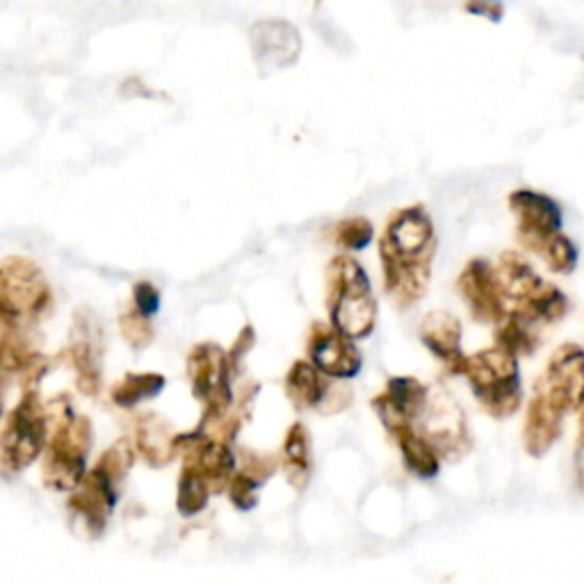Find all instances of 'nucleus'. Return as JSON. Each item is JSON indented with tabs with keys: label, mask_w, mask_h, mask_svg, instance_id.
<instances>
[{
	"label": "nucleus",
	"mask_w": 584,
	"mask_h": 584,
	"mask_svg": "<svg viewBox=\"0 0 584 584\" xmlns=\"http://www.w3.org/2000/svg\"><path fill=\"white\" fill-rule=\"evenodd\" d=\"M386 293L395 306L409 308L427 290L436 254L434 224L425 206H409L390 215L379 240Z\"/></svg>",
	"instance_id": "nucleus-1"
},
{
	"label": "nucleus",
	"mask_w": 584,
	"mask_h": 584,
	"mask_svg": "<svg viewBox=\"0 0 584 584\" xmlns=\"http://www.w3.org/2000/svg\"><path fill=\"white\" fill-rule=\"evenodd\" d=\"M47 412L53 427L47 443V457H43V482L56 491H76L87 475L92 425L73 414L67 395L53 399Z\"/></svg>",
	"instance_id": "nucleus-2"
},
{
	"label": "nucleus",
	"mask_w": 584,
	"mask_h": 584,
	"mask_svg": "<svg viewBox=\"0 0 584 584\" xmlns=\"http://www.w3.org/2000/svg\"><path fill=\"white\" fill-rule=\"evenodd\" d=\"M327 306L331 327L345 338L358 340L373 334L377 301L366 269L352 256H336L327 267Z\"/></svg>",
	"instance_id": "nucleus-3"
},
{
	"label": "nucleus",
	"mask_w": 584,
	"mask_h": 584,
	"mask_svg": "<svg viewBox=\"0 0 584 584\" xmlns=\"http://www.w3.org/2000/svg\"><path fill=\"white\" fill-rule=\"evenodd\" d=\"M462 375L468 379L473 395L488 416L505 420L521 409L523 386L518 358L505 349L493 345L466 356Z\"/></svg>",
	"instance_id": "nucleus-4"
},
{
	"label": "nucleus",
	"mask_w": 584,
	"mask_h": 584,
	"mask_svg": "<svg viewBox=\"0 0 584 584\" xmlns=\"http://www.w3.org/2000/svg\"><path fill=\"white\" fill-rule=\"evenodd\" d=\"M53 304L51 286L26 256H10L0 265V318L26 329L47 316Z\"/></svg>",
	"instance_id": "nucleus-5"
},
{
	"label": "nucleus",
	"mask_w": 584,
	"mask_h": 584,
	"mask_svg": "<svg viewBox=\"0 0 584 584\" xmlns=\"http://www.w3.org/2000/svg\"><path fill=\"white\" fill-rule=\"evenodd\" d=\"M49 443V412L39 393L26 390L17 407L10 412L0 434V466L10 477L28 468Z\"/></svg>",
	"instance_id": "nucleus-6"
},
{
	"label": "nucleus",
	"mask_w": 584,
	"mask_h": 584,
	"mask_svg": "<svg viewBox=\"0 0 584 584\" xmlns=\"http://www.w3.org/2000/svg\"><path fill=\"white\" fill-rule=\"evenodd\" d=\"M231 375L234 373L229 366V354L221 352L212 343L197 345L188 354V377L192 384V393L204 404L199 429H208L231 416Z\"/></svg>",
	"instance_id": "nucleus-7"
},
{
	"label": "nucleus",
	"mask_w": 584,
	"mask_h": 584,
	"mask_svg": "<svg viewBox=\"0 0 584 584\" xmlns=\"http://www.w3.org/2000/svg\"><path fill=\"white\" fill-rule=\"evenodd\" d=\"M416 432L434 447L438 457L459 459L471 451L468 423L459 404L441 388H429Z\"/></svg>",
	"instance_id": "nucleus-8"
},
{
	"label": "nucleus",
	"mask_w": 584,
	"mask_h": 584,
	"mask_svg": "<svg viewBox=\"0 0 584 584\" xmlns=\"http://www.w3.org/2000/svg\"><path fill=\"white\" fill-rule=\"evenodd\" d=\"M532 393L564 416L577 412L584 402V349L575 343L560 345Z\"/></svg>",
	"instance_id": "nucleus-9"
},
{
	"label": "nucleus",
	"mask_w": 584,
	"mask_h": 584,
	"mask_svg": "<svg viewBox=\"0 0 584 584\" xmlns=\"http://www.w3.org/2000/svg\"><path fill=\"white\" fill-rule=\"evenodd\" d=\"M509 208L516 215L518 242L536 256L562 234V208L544 192L516 190L509 195Z\"/></svg>",
	"instance_id": "nucleus-10"
},
{
	"label": "nucleus",
	"mask_w": 584,
	"mask_h": 584,
	"mask_svg": "<svg viewBox=\"0 0 584 584\" xmlns=\"http://www.w3.org/2000/svg\"><path fill=\"white\" fill-rule=\"evenodd\" d=\"M459 293L471 308V316L484 325H501L509 316V306L498 281V273L486 258H473L459 275Z\"/></svg>",
	"instance_id": "nucleus-11"
},
{
	"label": "nucleus",
	"mask_w": 584,
	"mask_h": 584,
	"mask_svg": "<svg viewBox=\"0 0 584 584\" xmlns=\"http://www.w3.org/2000/svg\"><path fill=\"white\" fill-rule=\"evenodd\" d=\"M429 388L420 384L414 377H393L384 393L375 397L373 407L382 420V425L388 429L390 436L416 427L418 416L425 409Z\"/></svg>",
	"instance_id": "nucleus-12"
},
{
	"label": "nucleus",
	"mask_w": 584,
	"mask_h": 584,
	"mask_svg": "<svg viewBox=\"0 0 584 584\" xmlns=\"http://www.w3.org/2000/svg\"><path fill=\"white\" fill-rule=\"evenodd\" d=\"M308 358L323 375L331 379H352L362 373L364 356L356 345L334 327L313 325L308 336Z\"/></svg>",
	"instance_id": "nucleus-13"
},
{
	"label": "nucleus",
	"mask_w": 584,
	"mask_h": 584,
	"mask_svg": "<svg viewBox=\"0 0 584 584\" xmlns=\"http://www.w3.org/2000/svg\"><path fill=\"white\" fill-rule=\"evenodd\" d=\"M251 49L258 69L263 73H273L297 62L301 53V39L297 28L288 21H260L251 28Z\"/></svg>",
	"instance_id": "nucleus-14"
},
{
	"label": "nucleus",
	"mask_w": 584,
	"mask_h": 584,
	"mask_svg": "<svg viewBox=\"0 0 584 584\" xmlns=\"http://www.w3.org/2000/svg\"><path fill=\"white\" fill-rule=\"evenodd\" d=\"M115 503H117V479L101 464H97L85 475L82 484L73 491L69 507L71 512L85 518L89 532L101 534L115 509Z\"/></svg>",
	"instance_id": "nucleus-15"
},
{
	"label": "nucleus",
	"mask_w": 584,
	"mask_h": 584,
	"mask_svg": "<svg viewBox=\"0 0 584 584\" xmlns=\"http://www.w3.org/2000/svg\"><path fill=\"white\" fill-rule=\"evenodd\" d=\"M80 393L95 397L101 390V334L85 313L76 318L71 345L65 349Z\"/></svg>",
	"instance_id": "nucleus-16"
},
{
	"label": "nucleus",
	"mask_w": 584,
	"mask_h": 584,
	"mask_svg": "<svg viewBox=\"0 0 584 584\" xmlns=\"http://www.w3.org/2000/svg\"><path fill=\"white\" fill-rule=\"evenodd\" d=\"M423 345L455 375L464 373L466 354L462 352V323L451 310H432L420 323Z\"/></svg>",
	"instance_id": "nucleus-17"
},
{
	"label": "nucleus",
	"mask_w": 584,
	"mask_h": 584,
	"mask_svg": "<svg viewBox=\"0 0 584 584\" xmlns=\"http://www.w3.org/2000/svg\"><path fill=\"white\" fill-rule=\"evenodd\" d=\"M564 418L566 416L560 414L555 407H551L546 399L532 393L525 414V425H523L525 453L529 457H544L562 436Z\"/></svg>",
	"instance_id": "nucleus-18"
},
{
	"label": "nucleus",
	"mask_w": 584,
	"mask_h": 584,
	"mask_svg": "<svg viewBox=\"0 0 584 584\" xmlns=\"http://www.w3.org/2000/svg\"><path fill=\"white\" fill-rule=\"evenodd\" d=\"M496 273L503 286L509 313L529 304L538 293L548 286V281L538 277L534 273V267L518 251H505L498 260Z\"/></svg>",
	"instance_id": "nucleus-19"
},
{
	"label": "nucleus",
	"mask_w": 584,
	"mask_h": 584,
	"mask_svg": "<svg viewBox=\"0 0 584 584\" xmlns=\"http://www.w3.org/2000/svg\"><path fill=\"white\" fill-rule=\"evenodd\" d=\"M286 395L299 412L320 409L329 397V382L310 362H297L286 377Z\"/></svg>",
	"instance_id": "nucleus-20"
},
{
	"label": "nucleus",
	"mask_w": 584,
	"mask_h": 584,
	"mask_svg": "<svg viewBox=\"0 0 584 584\" xmlns=\"http://www.w3.org/2000/svg\"><path fill=\"white\" fill-rule=\"evenodd\" d=\"M176 438L178 434L158 416H142L135 425V445L151 466H165L176 457Z\"/></svg>",
	"instance_id": "nucleus-21"
},
{
	"label": "nucleus",
	"mask_w": 584,
	"mask_h": 584,
	"mask_svg": "<svg viewBox=\"0 0 584 584\" xmlns=\"http://www.w3.org/2000/svg\"><path fill=\"white\" fill-rule=\"evenodd\" d=\"M393 438L399 445V453H402L404 464H407V468L414 475H418L423 479H432V477L438 475L441 457H438V453L434 451V447L416 432V427L404 429V432L395 434Z\"/></svg>",
	"instance_id": "nucleus-22"
},
{
	"label": "nucleus",
	"mask_w": 584,
	"mask_h": 584,
	"mask_svg": "<svg viewBox=\"0 0 584 584\" xmlns=\"http://www.w3.org/2000/svg\"><path fill=\"white\" fill-rule=\"evenodd\" d=\"M281 464L286 471L288 482L295 488H304L310 477V447H308V432L301 423H295L284 441Z\"/></svg>",
	"instance_id": "nucleus-23"
},
{
	"label": "nucleus",
	"mask_w": 584,
	"mask_h": 584,
	"mask_svg": "<svg viewBox=\"0 0 584 584\" xmlns=\"http://www.w3.org/2000/svg\"><path fill=\"white\" fill-rule=\"evenodd\" d=\"M165 377L158 373H142V375H126L112 386V402L121 409L138 407L140 402H147L162 393Z\"/></svg>",
	"instance_id": "nucleus-24"
},
{
	"label": "nucleus",
	"mask_w": 584,
	"mask_h": 584,
	"mask_svg": "<svg viewBox=\"0 0 584 584\" xmlns=\"http://www.w3.org/2000/svg\"><path fill=\"white\" fill-rule=\"evenodd\" d=\"M538 345V331L534 325L523 320L516 313L509 316L496 327V347L505 349L512 356H529Z\"/></svg>",
	"instance_id": "nucleus-25"
},
{
	"label": "nucleus",
	"mask_w": 584,
	"mask_h": 584,
	"mask_svg": "<svg viewBox=\"0 0 584 584\" xmlns=\"http://www.w3.org/2000/svg\"><path fill=\"white\" fill-rule=\"evenodd\" d=\"M210 496H212V491L201 475L188 468L181 471V479H178V498H176L178 512H181L184 516H197L199 512L206 509Z\"/></svg>",
	"instance_id": "nucleus-26"
},
{
	"label": "nucleus",
	"mask_w": 584,
	"mask_h": 584,
	"mask_svg": "<svg viewBox=\"0 0 584 584\" xmlns=\"http://www.w3.org/2000/svg\"><path fill=\"white\" fill-rule=\"evenodd\" d=\"M538 258H542L551 273L555 275H571L573 269L577 267V247L571 242L568 236L560 234L555 240H551L544 251L538 254Z\"/></svg>",
	"instance_id": "nucleus-27"
},
{
	"label": "nucleus",
	"mask_w": 584,
	"mask_h": 584,
	"mask_svg": "<svg viewBox=\"0 0 584 584\" xmlns=\"http://www.w3.org/2000/svg\"><path fill=\"white\" fill-rule=\"evenodd\" d=\"M119 327H121V336L123 340L132 347V349H145L151 345L154 340V327H151V320L145 318L142 313L130 306L121 313L119 318Z\"/></svg>",
	"instance_id": "nucleus-28"
},
{
	"label": "nucleus",
	"mask_w": 584,
	"mask_h": 584,
	"mask_svg": "<svg viewBox=\"0 0 584 584\" xmlns=\"http://www.w3.org/2000/svg\"><path fill=\"white\" fill-rule=\"evenodd\" d=\"M334 238L340 247L358 251L368 247V242L373 240V224L366 217H349L336 224L334 229Z\"/></svg>",
	"instance_id": "nucleus-29"
},
{
	"label": "nucleus",
	"mask_w": 584,
	"mask_h": 584,
	"mask_svg": "<svg viewBox=\"0 0 584 584\" xmlns=\"http://www.w3.org/2000/svg\"><path fill=\"white\" fill-rule=\"evenodd\" d=\"M258 486H260V482H258L256 477L247 475L245 471H238V473L234 475L231 484H229V498H231V503H234L238 509H242V512L254 509L256 503H258V493H256Z\"/></svg>",
	"instance_id": "nucleus-30"
},
{
	"label": "nucleus",
	"mask_w": 584,
	"mask_h": 584,
	"mask_svg": "<svg viewBox=\"0 0 584 584\" xmlns=\"http://www.w3.org/2000/svg\"><path fill=\"white\" fill-rule=\"evenodd\" d=\"M132 306L138 308L145 318L151 320L156 316V310L160 308V293L149 281L135 284V288H132Z\"/></svg>",
	"instance_id": "nucleus-31"
},
{
	"label": "nucleus",
	"mask_w": 584,
	"mask_h": 584,
	"mask_svg": "<svg viewBox=\"0 0 584 584\" xmlns=\"http://www.w3.org/2000/svg\"><path fill=\"white\" fill-rule=\"evenodd\" d=\"M254 343H256L254 329L247 325V327L240 331L238 340L234 343V349L229 352V366H231V373H234V375L238 373V368H240V364H242V358H245V356L251 352Z\"/></svg>",
	"instance_id": "nucleus-32"
},
{
	"label": "nucleus",
	"mask_w": 584,
	"mask_h": 584,
	"mask_svg": "<svg viewBox=\"0 0 584 584\" xmlns=\"http://www.w3.org/2000/svg\"><path fill=\"white\" fill-rule=\"evenodd\" d=\"M466 10L475 12V14H486L491 21H501V17H503L501 6H466Z\"/></svg>",
	"instance_id": "nucleus-33"
},
{
	"label": "nucleus",
	"mask_w": 584,
	"mask_h": 584,
	"mask_svg": "<svg viewBox=\"0 0 584 584\" xmlns=\"http://www.w3.org/2000/svg\"><path fill=\"white\" fill-rule=\"evenodd\" d=\"M575 471H577V486L584 493V447L575 451Z\"/></svg>",
	"instance_id": "nucleus-34"
},
{
	"label": "nucleus",
	"mask_w": 584,
	"mask_h": 584,
	"mask_svg": "<svg viewBox=\"0 0 584 584\" xmlns=\"http://www.w3.org/2000/svg\"><path fill=\"white\" fill-rule=\"evenodd\" d=\"M577 447H584V402L577 409Z\"/></svg>",
	"instance_id": "nucleus-35"
}]
</instances>
